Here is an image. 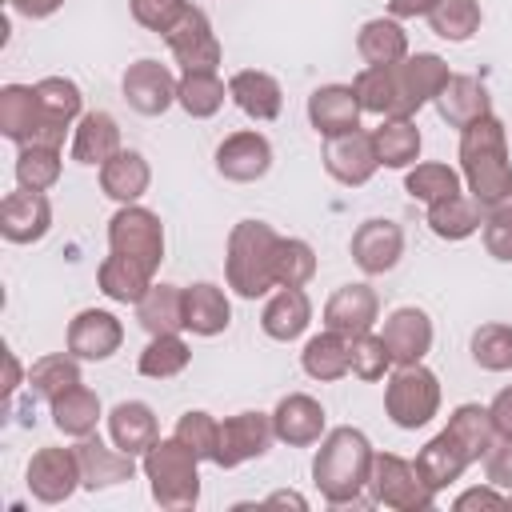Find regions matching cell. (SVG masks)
<instances>
[{"label": "cell", "mask_w": 512, "mask_h": 512, "mask_svg": "<svg viewBox=\"0 0 512 512\" xmlns=\"http://www.w3.org/2000/svg\"><path fill=\"white\" fill-rule=\"evenodd\" d=\"M448 64L436 52H408L396 64H380V68H364L352 88L364 112L380 116V120H412L424 104H432L440 96V88L448 84Z\"/></svg>", "instance_id": "6da1fadb"}, {"label": "cell", "mask_w": 512, "mask_h": 512, "mask_svg": "<svg viewBox=\"0 0 512 512\" xmlns=\"http://www.w3.org/2000/svg\"><path fill=\"white\" fill-rule=\"evenodd\" d=\"M372 460L376 452L368 436L352 424H340L320 436V448L312 456V484L332 508L360 504V492L368 488V476H372Z\"/></svg>", "instance_id": "7a4b0ae2"}, {"label": "cell", "mask_w": 512, "mask_h": 512, "mask_svg": "<svg viewBox=\"0 0 512 512\" xmlns=\"http://www.w3.org/2000/svg\"><path fill=\"white\" fill-rule=\"evenodd\" d=\"M460 176L468 184V196L488 208L500 196L512 192V160H508V132L504 124L488 112L480 120H472L468 128H460Z\"/></svg>", "instance_id": "3957f363"}, {"label": "cell", "mask_w": 512, "mask_h": 512, "mask_svg": "<svg viewBox=\"0 0 512 512\" xmlns=\"http://www.w3.org/2000/svg\"><path fill=\"white\" fill-rule=\"evenodd\" d=\"M276 244H280V232L264 220L232 224L228 248H224V276L236 296L256 300L268 288H276Z\"/></svg>", "instance_id": "277c9868"}, {"label": "cell", "mask_w": 512, "mask_h": 512, "mask_svg": "<svg viewBox=\"0 0 512 512\" xmlns=\"http://www.w3.org/2000/svg\"><path fill=\"white\" fill-rule=\"evenodd\" d=\"M140 472L148 480V492L160 508L168 512H184L200 504V460L192 448H184L176 436H160L144 456H140Z\"/></svg>", "instance_id": "5b68a950"}, {"label": "cell", "mask_w": 512, "mask_h": 512, "mask_svg": "<svg viewBox=\"0 0 512 512\" xmlns=\"http://www.w3.org/2000/svg\"><path fill=\"white\" fill-rule=\"evenodd\" d=\"M384 412L404 432L424 428L440 412V380H436V372L424 368V360L420 364H396V372L388 376V388H384Z\"/></svg>", "instance_id": "8992f818"}, {"label": "cell", "mask_w": 512, "mask_h": 512, "mask_svg": "<svg viewBox=\"0 0 512 512\" xmlns=\"http://www.w3.org/2000/svg\"><path fill=\"white\" fill-rule=\"evenodd\" d=\"M368 492H372V504L396 508V512H424V508L436 504V492L420 476L416 460H404L396 452H376Z\"/></svg>", "instance_id": "52a82bcc"}, {"label": "cell", "mask_w": 512, "mask_h": 512, "mask_svg": "<svg viewBox=\"0 0 512 512\" xmlns=\"http://www.w3.org/2000/svg\"><path fill=\"white\" fill-rule=\"evenodd\" d=\"M108 248L136 260L140 268H148L156 276L160 260H164V224L152 208L140 204H120V212L108 220Z\"/></svg>", "instance_id": "ba28073f"}, {"label": "cell", "mask_w": 512, "mask_h": 512, "mask_svg": "<svg viewBox=\"0 0 512 512\" xmlns=\"http://www.w3.org/2000/svg\"><path fill=\"white\" fill-rule=\"evenodd\" d=\"M172 60L180 64V72H216L220 60H224V48L212 32V20L204 8L188 4V12L172 24V32L164 36Z\"/></svg>", "instance_id": "9c48e42d"}, {"label": "cell", "mask_w": 512, "mask_h": 512, "mask_svg": "<svg viewBox=\"0 0 512 512\" xmlns=\"http://www.w3.org/2000/svg\"><path fill=\"white\" fill-rule=\"evenodd\" d=\"M176 84L180 80L172 76V68L152 60V56H140L120 76V92H124L128 108L140 112V116H164L176 104Z\"/></svg>", "instance_id": "30bf717a"}, {"label": "cell", "mask_w": 512, "mask_h": 512, "mask_svg": "<svg viewBox=\"0 0 512 512\" xmlns=\"http://www.w3.org/2000/svg\"><path fill=\"white\" fill-rule=\"evenodd\" d=\"M276 440L272 412H236L220 424V448L216 468H240L248 460H260Z\"/></svg>", "instance_id": "8fae6325"}, {"label": "cell", "mask_w": 512, "mask_h": 512, "mask_svg": "<svg viewBox=\"0 0 512 512\" xmlns=\"http://www.w3.org/2000/svg\"><path fill=\"white\" fill-rule=\"evenodd\" d=\"M320 160H324V172H328L336 184H344V188H360V184H368V180L376 176V168H380L372 132H364V128L328 136Z\"/></svg>", "instance_id": "7c38bea8"}, {"label": "cell", "mask_w": 512, "mask_h": 512, "mask_svg": "<svg viewBox=\"0 0 512 512\" xmlns=\"http://www.w3.org/2000/svg\"><path fill=\"white\" fill-rule=\"evenodd\" d=\"M24 480H28V492L40 504H64L76 488H84L80 484V460H76V452L72 448H52V444L40 448V452H32Z\"/></svg>", "instance_id": "4fadbf2b"}, {"label": "cell", "mask_w": 512, "mask_h": 512, "mask_svg": "<svg viewBox=\"0 0 512 512\" xmlns=\"http://www.w3.org/2000/svg\"><path fill=\"white\" fill-rule=\"evenodd\" d=\"M268 168H272V144L256 128L232 132L216 148V172L232 184H256L268 176Z\"/></svg>", "instance_id": "5bb4252c"}, {"label": "cell", "mask_w": 512, "mask_h": 512, "mask_svg": "<svg viewBox=\"0 0 512 512\" xmlns=\"http://www.w3.org/2000/svg\"><path fill=\"white\" fill-rule=\"evenodd\" d=\"M348 248H352V260H356L360 272L384 276L404 256V228L396 220H388V216H372V220H364L352 232V244Z\"/></svg>", "instance_id": "9a60e30c"}, {"label": "cell", "mask_w": 512, "mask_h": 512, "mask_svg": "<svg viewBox=\"0 0 512 512\" xmlns=\"http://www.w3.org/2000/svg\"><path fill=\"white\" fill-rule=\"evenodd\" d=\"M64 344H68V352L76 360H108L124 344V324L108 308H84V312H76L68 320Z\"/></svg>", "instance_id": "2e32d148"}, {"label": "cell", "mask_w": 512, "mask_h": 512, "mask_svg": "<svg viewBox=\"0 0 512 512\" xmlns=\"http://www.w3.org/2000/svg\"><path fill=\"white\" fill-rule=\"evenodd\" d=\"M72 452H76V460H80V484L92 488V492L116 488V484H124V480L136 476V456L124 452V448H116V444L108 448L96 432H92V436H80Z\"/></svg>", "instance_id": "e0dca14e"}, {"label": "cell", "mask_w": 512, "mask_h": 512, "mask_svg": "<svg viewBox=\"0 0 512 512\" xmlns=\"http://www.w3.org/2000/svg\"><path fill=\"white\" fill-rule=\"evenodd\" d=\"M52 228V204L44 192H8L0 200V236L8 244H36Z\"/></svg>", "instance_id": "ac0fdd59"}, {"label": "cell", "mask_w": 512, "mask_h": 512, "mask_svg": "<svg viewBox=\"0 0 512 512\" xmlns=\"http://www.w3.org/2000/svg\"><path fill=\"white\" fill-rule=\"evenodd\" d=\"M376 316H380V296L368 284H340L324 304V328H332L348 340L360 332H372Z\"/></svg>", "instance_id": "d6986e66"}, {"label": "cell", "mask_w": 512, "mask_h": 512, "mask_svg": "<svg viewBox=\"0 0 512 512\" xmlns=\"http://www.w3.org/2000/svg\"><path fill=\"white\" fill-rule=\"evenodd\" d=\"M272 428H276V440L288 444V448L320 444V436H324V404L316 396H308V392H288L272 408Z\"/></svg>", "instance_id": "ffe728a7"}, {"label": "cell", "mask_w": 512, "mask_h": 512, "mask_svg": "<svg viewBox=\"0 0 512 512\" xmlns=\"http://www.w3.org/2000/svg\"><path fill=\"white\" fill-rule=\"evenodd\" d=\"M360 112H364V108H360L352 84H320V88H312V96H308V124H312L324 140L360 128Z\"/></svg>", "instance_id": "44dd1931"}, {"label": "cell", "mask_w": 512, "mask_h": 512, "mask_svg": "<svg viewBox=\"0 0 512 512\" xmlns=\"http://www.w3.org/2000/svg\"><path fill=\"white\" fill-rule=\"evenodd\" d=\"M228 100L248 116V120H276L284 108V88L272 72L260 68H240L228 76Z\"/></svg>", "instance_id": "7402d4cb"}, {"label": "cell", "mask_w": 512, "mask_h": 512, "mask_svg": "<svg viewBox=\"0 0 512 512\" xmlns=\"http://www.w3.org/2000/svg\"><path fill=\"white\" fill-rule=\"evenodd\" d=\"M384 344L392 352V364H420L432 348V320L424 308H396L388 320H384Z\"/></svg>", "instance_id": "603a6c76"}, {"label": "cell", "mask_w": 512, "mask_h": 512, "mask_svg": "<svg viewBox=\"0 0 512 512\" xmlns=\"http://www.w3.org/2000/svg\"><path fill=\"white\" fill-rule=\"evenodd\" d=\"M468 464H476L472 460V452L444 428V432H436L420 452H416V468H420V476L428 480V488L432 492H444L448 484H456L460 476H464V468Z\"/></svg>", "instance_id": "cb8c5ba5"}, {"label": "cell", "mask_w": 512, "mask_h": 512, "mask_svg": "<svg viewBox=\"0 0 512 512\" xmlns=\"http://www.w3.org/2000/svg\"><path fill=\"white\" fill-rule=\"evenodd\" d=\"M432 104H436V112H440V120H444L448 128H468L472 120H480V116L492 112L488 88H484L476 76H460V72L448 76V84L440 88V96H436Z\"/></svg>", "instance_id": "d4e9b609"}, {"label": "cell", "mask_w": 512, "mask_h": 512, "mask_svg": "<svg viewBox=\"0 0 512 512\" xmlns=\"http://www.w3.org/2000/svg\"><path fill=\"white\" fill-rule=\"evenodd\" d=\"M120 152V124L112 112H84L72 128V160L76 164H88V168H100L108 164L112 156Z\"/></svg>", "instance_id": "484cf974"}, {"label": "cell", "mask_w": 512, "mask_h": 512, "mask_svg": "<svg viewBox=\"0 0 512 512\" xmlns=\"http://www.w3.org/2000/svg\"><path fill=\"white\" fill-rule=\"evenodd\" d=\"M108 436H112L116 448H124L132 456H144L160 440V424H156L152 404H144V400H120L108 412Z\"/></svg>", "instance_id": "4316f807"}, {"label": "cell", "mask_w": 512, "mask_h": 512, "mask_svg": "<svg viewBox=\"0 0 512 512\" xmlns=\"http://www.w3.org/2000/svg\"><path fill=\"white\" fill-rule=\"evenodd\" d=\"M312 324V300L304 288H276L260 312V328L264 336L288 344L296 336H304V328Z\"/></svg>", "instance_id": "83f0119b"}, {"label": "cell", "mask_w": 512, "mask_h": 512, "mask_svg": "<svg viewBox=\"0 0 512 512\" xmlns=\"http://www.w3.org/2000/svg\"><path fill=\"white\" fill-rule=\"evenodd\" d=\"M152 184V168L136 148H120L108 164H100V192L116 204H136Z\"/></svg>", "instance_id": "f1b7e54d"}, {"label": "cell", "mask_w": 512, "mask_h": 512, "mask_svg": "<svg viewBox=\"0 0 512 512\" xmlns=\"http://www.w3.org/2000/svg\"><path fill=\"white\" fill-rule=\"evenodd\" d=\"M232 324V304L224 296V288L200 280L184 288V328L192 336H220Z\"/></svg>", "instance_id": "f546056e"}, {"label": "cell", "mask_w": 512, "mask_h": 512, "mask_svg": "<svg viewBox=\"0 0 512 512\" xmlns=\"http://www.w3.org/2000/svg\"><path fill=\"white\" fill-rule=\"evenodd\" d=\"M44 112L36 100V84H4L0 88V132L4 140H12L16 148L28 144L40 128Z\"/></svg>", "instance_id": "4dcf8cb0"}, {"label": "cell", "mask_w": 512, "mask_h": 512, "mask_svg": "<svg viewBox=\"0 0 512 512\" xmlns=\"http://www.w3.org/2000/svg\"><path fill=\"white\" fill-rule=\"evenodd\" d=\"M356 52L368 68H380V64H396L408 56V32L400 28L396 16H372L360 24L356 32Z\"/></svg>", "instance_id": "1f68e13d"}, {"label": "cell", "mask_w": 512, "mask_h": 512, "mask_svg": "<svg viewBox=\"0 0 512 512\" xmlns=\"http://www.w3.org/2000/svg\"><path fill=\"white\" fill-rule=\"evenodd\" d=\"M136 320L148 336L184 332V288L180 284H152L136 304Z\"/></svg>", "instance_id": "d6a6232c"}, {"label": "cell", "mask_w": 512, "mask_h": 512, "mask_svg": "<svg viewBox=\"0 0 512 512\" xmlns=\"http://www.w3.org/2000/svg\"><path fill=\"white\" fill-rule=\"evenodd\" d=\"M300 364H304V372H308L312 380H320V384L340 380V376L352 372V340L340 336V332H332V328H324L320 336H312V340L304 344Z\"/></svg>", "instance_id": "836d02e7"}, {"label": "cell", "mask_w": 512, "mask_h": 512, "mask_svg": "<svg viewBox=\"0 0 512 512\" xmlns=\"http://www.w3.org/2000/svg\"><path fill=\"white\" fill-rule=\"evenodd\" d=\"M96 284L116 304H140V296L152 288V272L140 268L136 260L120 256V252H108L100 260V268H96Z\"/></svg>", "instance_id": "e575fe53"}, {"label": "cell", "mask_w": 512, "mask_h": 512, "mask_svg": "<svg viewBox=\"0 0 512 512\" xmlns=\"http://www.w3.org/2000/svg\"><path fill=\"white\" fill-rule=\"evenodd\" d=\"M48 408H52V424H56L64 436H72V440L92 436L96 424H100V396H96L92 388H84V380L72 384L68 392H60Z\"/></svg>", "instance_id": "d590c367"}, {"label": "cell", "mask_w": 512, "mask_h": 512, "mask_svg": "<svg viewBox=\"0 0 512 512\" xmlns=\"http://www.w3.org/2000/svg\"><path fill=\"white\" fill-rule=\"evenodd\" d=\"M480 224H484V208L472 196H464V192L428 204V228L440 240H452V244L456 240H468L472 232H480Z\"/></svg>", "instance_id": "8d00e7d4"}, {"label": "cell", "mask_w": 512, "mask_h": 512, "mask_svg": "<svg viewBox=\"0 0 512 512\" xmlns=\"http://www.w3.org/2000/svg\"><path fill=\"white\" fill-rule=\"evenodd\" d=\"M188 364H192L188 340H180V332H168V336H148V344H144V352L136 360V372L148 376V380H172Z\"/></svg>", "instance_id": "74e56055"}, {"label": "cell", "mask_w": 512, "mask_h": 512, "mask_svg": "<svg viewBox=\"0 0 512 512\" xmlns=\"http://www.w3.org/2000/svg\"><path fill=\"white\" fill-rule=\"evenodd\" d=\"M372 144L384 168H412L420 156V128L412 120H380V128H372Z\"/></svg>", "instance_id": "f35d334b"}, {"label": "cell", "mask_w": 512, "mask_h": 512, "mask_svg": "<svg viewBox=\"0 0 512 512\" xmlns=\"http://www.w3.org/2000/svg\"><path fill=\"white\" fill-rule=\"evenodd\" d=\"M224 96H228V84L216 76V72H184L180 84H176V104L192 116V120H208L224 108Z\"/></svg>", "instance_id": "ab89813d"}, {"label": "cell", "mask_w": 512, "mask_h": 512, "mask_svg": "<svg viewBox=\"0 0 512 512\" xmlns=\"http://www.w3.org/2000/svg\"><path fill=\"white\" fill-rule=\"evenodd\" d=\"M72 384H80V360L72 352H52V356H40L32 368H28V388L32 396L40 400H56L60 392H68Z\"/></svg>", "instance_id": "60d3db41"}, {"label": "cell", "mask_w": 512, "mask_h": 512, "mask_svg": "<svg viewBox=\"0 0 512 512\" xmlns=\"http://www.w3.org/2000/svg\"><path fill=\"white\" fill-rule=\"evenodd\" d=\"M60 148H48V144H20L16 152V184L28 188V192H48L56 180H60Z\"/></svg>", "instance_id": "b9f144b4"}, {"label": "cell", "mask_w": 512, "mask_h": 512, "mask_svg": "<svg viewBox=\"0 0 512 512\" xmlns=\"http://www.w3.org/2000/svg\"><path fill=\"white\" fill-rule=\"evenodd\" d=\"M480 0H440L432 12H428V24L440 40H452V44H464L480 32Z\"/></svg>", "instance_id": "7bdbcfd3"}, {"label": "cell", "mask_w": 512, "mask_h": 512, "mask_svg": "<svg viewBox=\"0 0 512 512\" xmlns=\"http://www.w3.org/2000/svg\"><path fill=\"white\" fill-rule=\"evenodd\" d=\"M460 180H464V176H460L456 168H448V164H440V160H428V164L408 168L404 192H408L412 200H420V204H436V200L456 196V192H460Z\"/></svg>", "instance_id": "ee69618b"}, {"label": "cell", "mask_w": 512, "mask_h": 512, "mask_svg": "<svg viewBox=\"0 0 512 512\" xmlns=\"http://www.w3.org/2000/svg\"><path fill=\"white\" fill-rule=\"evenodd\" d=\"M36 100H40V112L48 120L72 124V120L84 116V92L68 76H44V80H36Z\"/></svg>", "instance_id": "f6af8a7d"}, {"label": "cell", "mask_w": 512, "mask_h": 512, "mask_svg": "<svg viewBox=\"0 0 512 512\" xmlns=\"http://www.w3.org/2000/svg\"><path fill=\"white\" fill-rule=\"evenodd\" d=\"M448 432L472 452V460H480L488 452V444L496 440V428H492V416L484 404H456L448 416Z\"/></svg>", "instance_id": "bcb514c9"}, {"label": "cell", "mask_w": 512, "mask_h": 512, "mask_svg": "<svg viewBox=\"0 0 512 512\" xmlns=\"http://www.w3.org/2000/svg\"><path fill=\"white\" fill-rule=\"evenodd\" d=\"M472 360L484 372H512V324H480L472 332Z\"/></svg>", "instance_id": "7dc6e473"}, {"label": "cell", "mask_w": 512, "mask_h": 512, "mask_svg": "<svg viewBox=\"0 0 512 512\" xmlns=\"http://www.w3.org/2000/svg\"><path fill=\"white\" fill-rule=\"evenodd\" d=\"M316 276V252L300 236H280L276 244V288H304Z\"/></svg>", "instance_id": "c3c4849f"}, {"label": "cell", "mask_w": 512, "mask_h": 512, "mask_svg": "<svg viewBox=\"0 0 512 512\" xmlns=\"http://www.w3.org/2000/svg\"><path fill=\"white\" fill-rule=\"evenodd\" d=\"M184 448L196 452V460H212L216 464V448H220V420L204 408H188L180 420H176V432H172Z\"/></svg>", "instance_id": "681fc988"}, {"label": "cell", "mask_w": 512, "mask_h": 512, "mask_svg": "<svg viewBox=\"0 0 512 512\" xmlns=\"http://www.w3.org/2000/svg\"><path fill=\"white\" fill-rule=\"evenodd\" d=\"M480 236H484V248H488V256H492V260L512 264V192L484 208Z\"/></svg>", "instance_id": "f907efd6"}, {"label": "cell", "mask_w": 512, "mask_h": 512, "mask_svg": "<svg viewBox=\"0 0 512 512\" xmlns=\"http://www.w3.org/2000/svg\"><path fill=\"white\" fill-rule=\"evenodd\" d=\"M388 368H392V352H388L384 336H376V332L352 336V376L356 380L376 384V380H384Z\"/></svg>", "instance_id": "816d5d0a"}, {"label": "cell", "mask_w": 512, "mask_h": 512, "mask_svg": "<svg viewBox=\"0 0 512 512\" xmlns=\"http://www.w3.org/2000/svg\"><path fill=\"white\" fill-rule=\"evenodd\" d=\"M128 8H132V20L140 28L156 32V36H168L172 24L188 12V0H128Z\"/></svg>", "instance_id": "f5cc1de1"}, {"label": "cell", "mask_w": 512, "mask_h": 512, "mask_svg": "<svg viewBox=\"0 0 512 512\" xmlns=\"http://www.w3.org/2000/svg\"><path fill=\"white\" fill-rule=\"evenodd\" d=\"M480 464H484L488 484H496L500 492H512V436H500L496 432V440L488 444V452L480 456Z\"/></svg>", "instance_id": "db71d44e"}, {"label": "cell", "mask_w": 512, "mask_h": 512, "mask_svg": "<svg viewBox=\"0 0 512 512\" xmlns=\"http://www.w3.org/2000/svg\"><path fill=\"white\" fill-rule=\"evenodd\" d=\"M508 504V496L496 488V484H484V488H468L456 496V512H468V508H500Z\"/></svg>", "instance_id": "11a10c76"}, {"label": "cell", "mask_w": 512, "mask_h": 512, "mask_svg": "<svg viewBox=\"0 0 512 512\" xmlns=\"http://www.w3.org/2000/svg\"><path fill=\"white\" fill-rule=\"evenodd\" d=\"M488 416H492V428H496L500 436H512V384H508V388H500V392L492 396Z\"/></svg>", "instance_id": "9f6ffc18"}, {"label": "cell", "mask_w": 512, "mask_h": 512, "mask_svg": "<svg viewBox=\"0 0 512 512\" xmlns=\"http://www.w3.org/2000/svg\"><path fill=\"white\" fill-rule=\"evenodd\" d=\"M12 8L24 16V20H48L64 8V0H12Z\"/></svg>", "instance_id": "6f0895ef"}, {"label": "cell", "mask_w": 512, "mask_h": 512, "mask_svg": "<svg viewBox=\"0 0 512 512\" xmlns=\"http://www.w3.org/2000/svg\"><path fill=\"white\" fill-rule=\"evenodd\" d=\"M440 0H388V12L396 20H412V16H428Z\"/></svg>", "instance_id": "680465c9"}, {"label": "cell", "mask_w": 512, "mask_h": 512, "mask_svg": "<svg viewBox=\"0 0 512 512\" xmlns=\"http://www.w3.org/2000/svg\"><path fill=\"white\" fill-rule=\"evenodd\" d=\"M20 380H24V368H20L16 352H8V348H4V392H16V388H20Z\"/></svg>", "instance_id": "91938a15"}, {"label": "cell", "mask_w": 512, "mask_h": 512, "mask_svg": "<svg viewBox=\"0 0 512 512\" xmlns=\"http://www.w3.org/2000/svg\"><path fill=\"white\" fill-rule=\"evenodd\" d=\"M268 504H292V508H308V500L300 492H272Z\"/></svg>", "instance_id": "94428289"}, {"label": "cell", "mask_w": 512, "mask_h": 512, "mask_svg": "<svg viewBox=\"0 0 512 512\" xmlns=\"http://www.w3.org/2000/svg\"><path fill=\"white\" fill-rule=\"evenodd\" d=\"M508 504H512V492H508Z\"/></svg>", "instance_id": "6125c7cd"}]
</instances>
